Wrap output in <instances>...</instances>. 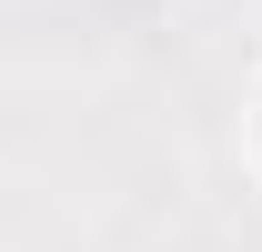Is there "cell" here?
I'll use <instances>...</instances> for the list:
<instances>
[{"instance_id": "obj_1", "label": "cell", "mask_w": 262, "mask_h": 252, "mask_svg": "<svg viewBox=\"0 0 262 252\" xmlns=\"http://www.w3.org/2000/svg\"><path fill=\"white\" fill-rule=\"evenodd\" d=\"M252 161H262V91H252Z\"/></svg>"}]
</instances>
